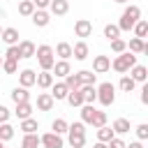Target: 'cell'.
Wrapping results in <instances>:
<instances>
[{"label":"cell","mask_w":148,"mask_h":148,"mask_svg":"<svg viewBox=\"0 0 148 148\" xmlns=\"http://www.w3.org/2000/svg\"><path fill=\"white\" fill-rule=\"evenodd\" d=\"M141 21V9L136 7V5H130V7H125V12H123V16H120V21H118V25H120V30H134V25Z\"/></svg>","instance_id":"1"},{"label":"cell","mask_w":148,"mask_h":148,"mask_svg":"<svg viewBox=\"0 0 148 148\" xmlns=\"http://www.w3.org/2000/svg\"><path fill=\"white\" fill-rule=\"evenodd\" d=\"M18 49H21V58H32V56H37V46H35L32 42H28V39H23V42L18 44Z\"/></svg>","instance_id":"19"},{"label":"cell","mask_w":148,"mask_h":148,"mask_svg":"<svg viewBox=\"0 0 148 148\" xmlns=\"http://www.w3.org/2000/svg\"><path fill=\"white\" fill-rule=\"evenodd\" d=\"M111 67H113V62H111L109 56H95V60H92V72H95V74H104V72H109Z\"/></svg>","instance_id":"6"},{"label":"cell","mask_w":148,"mask_h":148,"mask_svg":"<svg viewBox=\"0 0 148 148\" xmlns=\"http://www.w3.org/2000/svg\"><path fill=\"white\" fill-rule=\"evenodd\" d=\"M12 136H14V127L7 125V123H2V127H0V139H2V141H9Z\"/></svg>","instance_id":"40"},{"label":"cell","mask_w":148,"mask_h":148,"mask_svg":"<svg viewBox=\"0 0 148 148\" xmlns=\"http://www.w3.org/2000/svg\"><path fill=\"white\" fill-rule=\"evenodd\" d=\"M81 92L86 97V104H95V99H99V92L95 86H81Z\"/></svg>","instance_id":"22"},{"label":"cell","mask_w":148,"mask_h":148,"mask_svg":"<svg viewBox=\"0 0 148 148\" xmlns=\"http://www.w3.org/2000/svg\"><path fill=\"white\" fill-rule=\"evenodd\" d=\"M134 132H136L139 141H146V139H148V123H141V125H139V127H136Z\"/></svg>","instance_id":"43"},{"label":"cell","mask_w":148,"mask_h":148,"mask_svg":"<svg viewBox=\"0 0 148 148\" xmlns=\"http://www.w3.org/2000/svg\"><path fill=\"white\" fill-rule=\"evenodd\" d=\"M49 9H51L53 16H65V14L69 12V2H67V0H53Z\"/></svg>","instance_id":"13"},{"label":"cell","mask_w":148,"mask_h":148,"mask_svg":"<svg viewBox=\"0 0 148 148\" xmlns=\"http://www.w3.org/2000/svg\"><path fill=\"white\" fill-rule=\"evenodd\" d=\"M37 86L39 88H53V74L49 69H42L37 74Z\"/></svg>","instance_id":"17"},{"label":"cell","mask_w":148,"mask_h":148,"mask_svg":"<svg viewBox=\"0 0 148 148\" xmlns=\"http://www.w3.org/2000/svg\"><path fill=\"white\" fill-rule=\"evenodd\" d=\"M56 56H60V60H69V58L74 56V46L67 44V42H60V44L56 46Z\"/></svg>","instance_id":"14"},{"label":"cell","mask_w":148,"mask_h":148,"mask_svg":"<svg viewBox=\"0 0 148 148\" xmlns=\"http://www.w3.org/2000/svg\"><path fill=\"white\" fill-rule=\"evenodd\" d=\"M53 74H56V76H62V79H67V76L72 74V67H69V62H67V60H58V62H56V67H53Z\"/></svg>","instance_id":"20"},{"label":"cell","mask_w":148,"mask_h":148,"mask_svg":"<svg viewBox=\"0 0 148 148\" xmlns=\"http://www.w3.org/2000/svg\"><path fill=\"white\" fill-rule=\"evenodd\" d=\"M130 76H132L136 83H146V81H148V69H146L143 65H134V67L130 69Z\"/></svg>","instance_id":"11"},{"label":"cell","mask_w":148,"mask_h":148,"mask_svg":"<svg viewBox=\"0 0 148 148\" xmlns=\"http://www.w3.org/2000/svg\"><path fill=\"white\" fill-rule=\"evenodd\" d=\"M14 113H16V118L25 120V118H30V116H32V104H30V102H18Z\"/></svg>","instance_id":"18"},{"label":"cell","mask_w":148,"mask_h":148,"mask_svg":"<svg viewBox=\"0 0 148 148\" xmlns=\"http://www.w3.org/2000/svg\"><path fill=\"white\" fill-rule=\"evenodd\" d=\"M35 12H37L35 0H23V2L18 5V14H21V16H32Z\"/></svg>","instance_id":"23"},{"label":"cell","mask_w":148,"mask_h":148,"mask_svg":"<svg viewBox=\"0 0 148 148\" xmlns=\"http://www.w3.org/2000/svg\"><path fill=\"white\" fill-rule=\"evenodd\" d=\"M2 69H5V74H14V72L18 69V60H9V58H5Z\"/></svg>","instance_id":"39"},{"label":"cell","mask_w":148,"mask_h":148,"mask_svg":"<svg viewBox=\"0 0 148 148\" xmlns=\"http://www.w3.org/2000/svg\"><path fill=\"white\" fill-rule=\"evenodd\" d=\"M74 32H76V37H90L92 35V23L88 18H79L74 23Z\"/></svg>","instance_id":"8"},{"label":"cell","mask_w":148,"mask_h":148,"mask_svg":"<svg viewBox=\"0 0 148 148\" xmlns=\"http://www.w3.org/2000/svg\"><path fill=\"white\" fill-rule=\"evenodd\" d=\"M113 130H116V134H127L132 127H130V120H127V118H118V120L113 123Z\"/></svg>","instance_id":"34"},{"label":"cell","mask_w":148,"mask_h":148,"mask_svg":"<svg viewBox=\"0 0 148 148\" xmlns=\"http://www.w3.org/2000/svg\"><path fill=\"white\" fill-rule=\"evenodd\" d=\"M113 134H116V130L113 127H97V141H104V143H109L111 139H113Z\"/></svg>","instance_id":"27"},{"label":"cell","mask_w":148,"mask_h":148,"mask_svg":"<svg viewBox=\"0 0 148 148\" xmlns=\"http://www.w3.org/2000/svg\"><path fill=\"white\" fill-rule=\"evenodd\" d=\"M51 130L58 132V134H65V132H69V123H67L65 118H56V120L51 123Z\"/></svg>","instance_id":"32"},{"label":"cell","mask_w":148,"mask_h":148,"mask_svg":"<svg viewBox=\"0 0 148 148\" xmlns=\"http://www.w3.org/2000/svg\"><path fill=\"white\" fill-rule=\"evenodd\" d=\"M18 83L25 86V88H30V86L37 83V74L32 69H23V72H18Z\"/></svg>","instance_id":"12"},{"label":"cell","mask_w":148,"mask_h":148,"mask_svg":"<svg viewBox=\"0 0 148 148\" xmlns=\"http://www.w3.org/2000/svg\"><path fill=\"white\" fill-rule=\"evenodd\" d=\"M53 102H56V97L51 92H39L37 95V109L39 111H51L53 109Z\"/></svg>","instance_id":"9"},{"label":"cell","mask_w":148,"mask_h":148,"mask_svg":"<svg viewBox=\"0 0 148 148\" xmlns=\"http://www.w3.org/2000/svg\"><path fill=\"white\" fill-rule=\"evenodd\" d=\"M5 58H9V60H21V49H18V44L9 46V49L5 51Z\"/></svg>","instance_id":"38"},{"label":"cell","mask_w":148,"mask_h":148,"mask_svg":"<svg viewBox=\"0 0 148 148\" xmlns=\"http://www.w3.org/2000/svg\"><path fill=\"white\" fill-rule=\"evenodd\" d=\"M21 130H23V134H35L39 130V123L35 118H25V120H21Z\"/></svg>","instance_id":"26"},{"label":"cell","mask_w":148,"mask_h":148,"mask_svg":"<svg viewBox=\"0 0 148 148\" xmlns=\"http://www.w3.org/2000/svg\"><path fill=\"white\" fill-rule=\"evenodd\" d=\"M49 21H51V14H49L46 9H37V12L32 14V23H35L37 28H46Z\"/></svg>","instance_id":"10"},{"label":"cell","mask_w":148,"mask_h":148,"mask_svg":"<svg viewBox=\"0 0 148 148\" xmlns=\"http://www.w3.org/2000/svg\"><path fill=\"white\" fill-rule=\"evenodd\" d=\"M97 92H99V102H102L104 106H111V104L116 102V88H113V83L104 81V83L97 88Z\"/></svg>","instance_id":"5"},{"label":"cell","mask_w":148,"mask_h":148,"mask_svg":"<svg viewBox=\"0 0 148 148\" xmlns=\"http://www.w3.org/2000/svg\"><path fill=\"white\" fill-rule=\"evenodd\" d=\"M141 102L148 106V81L143 83V88H141Z\"/></svg>","instance_id":"45"},{"label":"cell","mask_w":148,"mask_h":148,"mask_svg":"<svg viewBox=\"0 0 148 148\" xmlns=\"http://www.w3.org/2000/svg\"><path fill=\"white\" fill-rule=\"evenodd\" d=\"M67 102H69V106H83L86 104V97H83L81 90H72L69 97H67Z\"/></svg>","instance_id":"29"},{"label":"cell","mask_w":148,"mask_h":148,"mask_svg":"<svg viewBox=\"0 0 148 148\" xmlns=\"http://www.w3.org/2000/svg\"><path fill=\"white\" fill-rule=\"evenodd\" d=\"M69 86L67 83H53V88H51V95L56 97V99H67L69 97Z\"/></svg>","instance_id":"15"},{"label":"cell","mask_w":148,"mask_h":148,"mask_svg":"<svg viewBox=\"0 0 148 148\" xmlns=\"http://www.w3.org/2000/svg\"><path fill=\"white\" fill-rule=\"evenodd\" d=\"M0 148H7V146H5V143H0Z\"/></svg>","instance_id":"52"},{"label":"cell","mask_w":148,"mask_h":148,"mask_svg":"<svg viewBox=\"0 0 148 148\" xmlns=\"http://www.w3.org/2000/svg\"><path fill=\"white\" fill-rule=\"evenodd\" d=\"M95 113H97V109H95L92 104H83V106H81V120H83V123H90V125H92Z\"/></svg>","instance_id":"25"},{"label":"cell","mask_w":148,"mask_h":148,"mask_svg":"<svg viewBox=\"0 0 148 148\" xmlns=\"http://www.w3.org/2000/svg\"><path fill=\"white\" fill-rule=\"evenodd\" d=\"M134 35H136V37H141V39H143V37H148V21H139V23L134 25Z\"/></svg>","instance_id":"37"},{"label":"cell","mask_w":148,"mask_h":148,"mask_svg":"<svg viewBox=\"0 0 148 148\" xmlns=\"http://www.w3.org/2000/svg\"><path fill=\"white\" fill-rule=\"evenodd\" d=\"M37 60H39V67L42 69H53L56 67V58H53V49L49 46V44H42V46H37Z\"/></svg>","instance_id":"3"},{"label":"cell","mask_w":148,"mask_h":148,"mask_svg":"<svg viewBox=\"0 0 148 148\" xmlns=\"http://www.w3.org/2000/svg\"><path fill=\"white\" fill-rule=\"evenodd\" d=\"M2 42L9 44V46L21 44V42H18V30H16V28H5V30H2Z\"/></svg>","instance_id":"16"},{"label":"cell","mask_w":148,"mask_h":148,"mask_svg":"<svg viewBox=\"0 0 148 148\" xmlns=\"http://www.w3.org/2000/svg\"><path fill=\"white\" fill-rule=\"evenodd\" d=\"M113 2H120V5H123V2H127V0H113Z\"/></svg>","instance_id":"51"},{"label":"cell","mask_w":148,"mask_h":148,"mask_svg":"<svg viewBox=\"0 0 148 148\" xmlns=\"http://www.w3.org/2000/svg\"><path fill=\"white\" fill-rule=\"evenodd\" d=\"M65 83L69 86V90H81V79H79V74H69L67 79H65Z\"/></svg>","instance_id":"36"},{"label":"cell","mask_w":148,"mask_h":148,"mask_svg":"<svg viewBox=\"0 0 148 148\" xmlns=\"http://www.w3.org/2000/svg\"><path fill=\"white\" fill-rule=\"evenodd\" d=\"M74 58L76 60H86L88 58V44L86 42H76L74 44Z\"/></svg>","instance_id":"30"},{"label":"cell","mask_w":148,"mask_h":148,"mask_svg":"<svg viewBox=\"0 0 148 148\" xmlns=\"http://www.w3.org/2000/svg\"><path fill=\"white\" fill-rule=\"evenodd\" d=\"M127 148H143V146H141V141H134V143H130Z\"/></svg>","instance_id":"49"},{"label":"cell","mask_w":148,"mask_h":148,"mask_svg":"<svg viewBox=\"0 0 148 148\" xmlns=\"http://www.w3.org/2000/svg\"><path fill=\"white\" fill-rule=\"evenodd\" d=\"M42 146L44 148H62V136L58 132H46V134H42Z\"/></svg>","instance_id":"7"},{"label":"cell","mask_w":148,"mask_h":148,"mask_svg":"<svg viewBox=\"0 0 148 148\" xmlns=\"http://www.w3.org/2000/svg\"><path fill=\"white\" fill-rule=\"evenodd\" d=\"M0 120H2V123L9 120V109H7V106H0Z\"/></svg>","instance_id":"46"},{"label":"cell","mask_w":148,"mask_h":148,"mask_svg":"<svg viewBox=\"0 0 148 148\" xmlns=\"http://www.w3.org/2000/svg\"><path fill=\"white\" fill-rule=\"evenodd\" d=\"M143 56H148V42L143 44Z\"/></svg>","instance_id":"50"},{"label":"cell","mask_w":148,"mask_h":148,"mask_svg":"<svg viewBox=\"0 0 148 148\" xmlns=\"http://www.w3.org/2000/svg\"><path fill=\"white\" fill-rule=\"evenodd\" d=\"M134 65H136V56H134L132 51H125V53H120V56L113 60V69H116L118 74H125V72H130Z\"/></svg>","instance_id":"4"},{"label":"cell","mask_w":148,"mask_h":148,"mask_svg":"<svg viewBox=\"0 0 148 148\" xmlns=\"http://www.w3.org/2000/svg\"><path fill=\"white\" fill-rule=\"evenodd\" d=\"M143 44H146V42H143L141 37H132V39H130V51H132V53H143Z\"/></svg>","instance_id":"35"},{"label":"cell","mask_w":148,"mask_h":148,"mask_svg":"<svg viewBox=\"0 0 148 148\" xmlns=\"http://www.w3.org/2000/svg\"><path fill=\"white\" fill-rule=\"evenodd\" d=\"M39 143H42V136H37V134H25L23 141H21V148H39Z\"/></svg>","instance_id":"28"},{"label":"cell","mask_w":148,"mask_h":148,"mask_svg":"<svg viewBox=\"0 0 148 148\" xmlns=\"http://www.w3.org/2000/svg\"><path fill=\"white\" fill-rule=\"evenodd\" d=\"M76 74H79V79H81V83H83V86H95L97 74H92L90 69H81V72H76Z\"/></svg>","instance_id":"31"},{"label":"cell","mask_w":148,"mask_h":148,"mask_svg":"<svg viewBox=\"0 0 148 148\" xmlns=\"http://www.w3.org/2000/svg\"><path fill=\"white\" fill-rule=\"evenodd\" d=\"M106 125V111H97L92 118V127H104Z\"/></svg>","instance_id":"41"},{"label":"cell","mask_w":148,"mask_h":148,"mask_svg":"<svg viewBox=\"0 0 148 148\" xmlns=\"http://www.w3.org/2000/svg\"><path fill=\"white\" fill-rule=\"evenodd\" d=\"M51 2H53V0H35L37 9H46V7H51Z\"/></svg>","instance_id":"47"},{"label":"cell","mask_w":148,"mask_h":148,"mask_svg":"<svg viewBox=\"0 0 148 148\" xmlns=\"http://www.w3.org/2000/svg\"><path fill=\"white\" fill-rule=\"evenodd\" d=\"M118 86H120V90H123V92H132V90H134V86H136V81H134L132 76L123 74V79H120V83H118Z\"/></svg>","instance_id":"33"},{"label":"cell","mask_w":148,"mask_h":148,"mask_svg":"<svg viewBox=\"0 0 148 148\" xmlns=\"http://www.w3.org/2000/svg\"><path fill=\"white\" fill-rule=\"evenodd\" d=\"M92 148H109V143H104V141H97Z\"/></svg>","instance_id":"48"},{"label":"cell","mask_w":148,"mask_h":148,"mask_svg":"<svg viewBox=\"0 0 148 148\" xmlns=\"http://www.w3.org/2000/svg\"><path fill=\"white\" fill-rule=\"evenodd\" d=\"M111 51H116V53H125V51H127V44L118 37V39H113V42H111Z\"/></svg>","instance_id":"42"},{"label":"cell","mask_w":148,"mask_h":148,"mask_svg":"<svg viewBox=\"0 0 148 148\" xmlns=\"http://www.w3.org/2000/svg\"><path fill=\"white\" fill-rule=\"evenodd\" d=\"M109 148H127V143H125L123 139H118V136H113V139L109 141Z\"/></svg>","instance_id":"44"},{"label":"cell","mask_w":148,"mask_h":148,"mask_svg":"<svg viewBox=\"0 0 148 148\" xmlns=\"http://www.w3.org/2000/svg\"><path fill=\"white\" fill-rule=\"evenodd\" d=\"M67 134H69V146L72 148H83V143H86V123L83 120L72 123Z\"/></svg>","instance_id":"2"},{"label":"cell","mask_w":148,"mask_h":148,"mask_svg":"<svg viewBox=\"0 0 148 148\" xmlns=\"http://www.w3.org/2000/svg\"><path fill=\"white\" fill-rule=\"evenodd\" d=\"M12 99L18 104V102H30V92H28V88L25 86H18V88H14L12 90Z\"/></svg>","instance_id":"21"},{"label":"cell","mask_w":148,"mask_h":148,"mask_svg":"<svg viewBox=\"0 0 148 148\" xmlns=\"http://www.w3.org/2000/svg\"><path fill=\"white\" fill-rule=\"evenodd\" d=\"M120 32H123V30H120V25H113V23H106V25H104V37H106L109 42L118 39V37H120Z\"/></svg>","instance_id":"24"}]
</instances>
